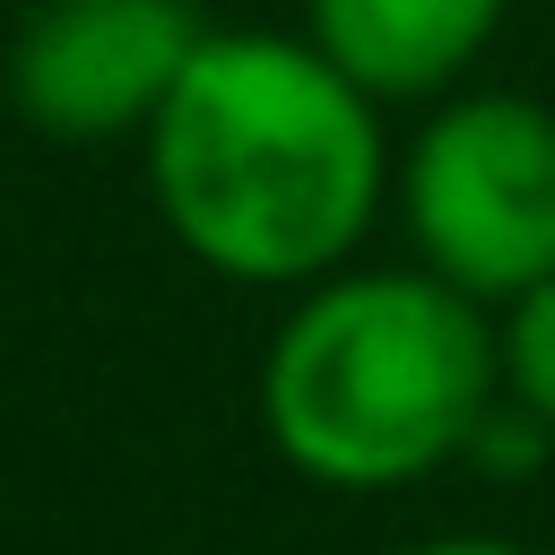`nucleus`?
I'll return each mask as SVG.
<instances>
[{
  "label": "nucleus",
  "mask_w": 555,
  "mask_h": 555,
  "mask_svg": "<svg viewBox=\"0 0 555 555\" xmlns=\"http://www.w3.org/2000/svg\"><path fill=\"white\" fill-rule=\"evenodd\" d=\"M139 139L173 243L243 286L347 269L390 191L382 104L312 35L278 26H208Z\"/></svg>",
  "instance_id": "1"
},
{
  "label": "nucleus",
  "mask_w": 555,
  "mask_h": 555,
  "mask_svg": "<svg viewBox=\"0 0 555 555\" xmlns=\"http://www.w3.org/2000/svg\"><path fill=\"white\" fill-rule=\"evenodd\" d=\"M503 338L486 304L416 269H330L278 321L260 416L286 468L338 494H382L460 460L494 408Z\"/></svg>",
  "instance_id": "2"
},
{
  "label": "nucleus",
  "mask_w": 555,
  "mask_h": 555,
  "mask_svg": "<svg viewBox=\"0 0 555 555\" xmlns=\"http://www.w3.org/2000/svg\"><path fill=\"white\" fill-rule=\"evenodd\" d=\"M199 0H35L9 35V104L52 139H130L191 69Z\"/></svg>",
  "instance_id": "4"
},
{
  "label": "nucleus",
  "mask_w": 555,
  "mask_h": 555,
  "mask_svg": "<svg viewBox=\"0 0 555 555\" xmlns=\"http://www.w3.org/2000/svg\"><path fill=\"white\" fill-rule=\"evenodd\" d=\"M399 217L416 260L477 304L555 278V113L512 87L434 104L399 156Z\"/></svg>",
  "instance_id": "3"
},
{
  "label": "nucleus",
  "mask_w": 555,
  "mask_h": 555,
  "mask_svg": "<svg viewBox=\"0 0 555 555\" xmlns=\"http://www.w3.org/2000/svg\"><path fill=\"white\" fill-rule=\"evenodd\" d=\"M503 382H512V399L555 434V278H538L529 295H512V312H503Z\"/></svg>",
  "instance_id": "6"
},
{
  "label": "nucleus",
  "mask_w": 555,
  "mask_h": 555,
  "mask_svg": "<svg viewBox=\"0 0 555 555\" xmlns=\"http://www.w3.org/2000/svg\"><path fill=\"white\" fill-rule=\"evenodd\" d=\"M399 555H529L512 538H425V546H399Z\"/></svg>",
  "instance_id": "7"
},
{
  "label": "nucleus",
  "mask_w": 555,
  "mask_h": 555,
  "mask_svg": "<svg viewBox=\"0 0 555 555\" xmlns=\"http://www.w3.org/2000/svg\"><path fill=\"white\" fill-rule=\"evenodd\" d=\"M503 9L512 0H304V35L373 104H416V95H451L477 69Z\"/></svg>",
  "instance_id": "5"
}]
</instances>
